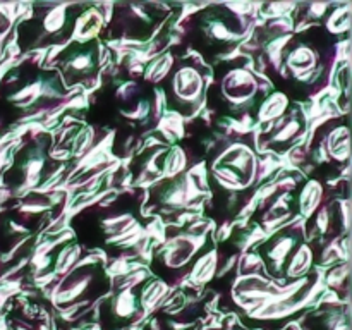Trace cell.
<instances>
[{"label":"cell","instance_id":"2e32d148","mask_svg":"<svg viewBox=\"0 0 352 330\" xmlns=\"http://www.w3.org/2000/svg\"><path fill=\"white\" fill-rule=\"evenodd\" d=\"M138 306L140 305H138L136 296L133 294L131 287L122 289L112 301L113 315L122 320H131L134 315H138Z\"/></svg>","mask_w":352,"mask_h":330},{"label":"cell","instance_id":"3957f363","mask_svg":"<svg viewBox=\"0 0 352 330\" xmlns=\"http://www.w3.org/2000/svg\"><path fill=\"white\" fill-rule=\"evenodd\" d=\"M213 93L227 112H244L256 100L258 79L250 69L230 67L213 85ZM212 96V98H215Z\"/></svg>","mask_w":352,"mask_h":330},{"label":"cell","instance_id":"4fadbf2b","mask_svg":"<svg viewBox=\"0 0 352 330\" xmlns=\"http://www.w3.org/2000/svg\"><path fill=\"white\" fill-rule=\"evenodd\" d=\"M330 157H333L339 162H346L349 158V127L337 126L327 136V141L323 143Z\"/></svg>","mask_w":352,"mask_h":330},{"label":"cell","instance_id":"30bf717a","mask_svg":"<svg viewBox=\"0 0 352 330\" xmlns=\"http://www.w3.org/2000/svg\"><path fill=\"white\" fill-rule=\"evenodd\" d=\"M285 64L298 76H306L309 72H315L320 64L318 50L313 45L306 43L305 40L294 41L292 48L285 55Z\"/></svg>","mask_w":352,"mask_h":330},{"label":"cell","instance_id":"cb8c5ba5","mask_svg":"<svg viewBox=\"0 0 352 330\" xmlns=\"http://www.w3.org/2000/svg\"><path fill=\"white\" fill-rule=\"evenodd\" d=\"M0 263H2V261H0Z\"/></svg>","mask_w":352,"mask_h":330},{"label":"cell","instance_id":"ffe728a7","mask_svg":"<svg viewBox=\"0 0 352 330\" xmlns=\"http://www.w3.org/2000/svg\"><path fill=\"white\" fill-rule=\"evenodd\" d=\"M217 267V258L215 253H208L205 256H201L198 260V263L195 265V270H192V277L199 282H205L212 277L213 270Z\"/></svg>","mask_w":352,"mask_h":330},{"label":"cell","instance_id":"ac0fdd59","mask_svg":"<svg viewBox=\"0 0 352 330\" xmlns=\"http://www.w3.org/2000/svg\"><path fill=\"white\" fill-rule=\"evenodd\" d=\"M172 64H174V58L170 54H164L162 57H158L153 64L150 65V69L146 71L144 78L150 82H158L165 78V76L170 72Z\"/></svg>","mask_w":352,"mask_h":330},{"label":"cell","instance_id":"6da1fadb","mask_svg":"<svg viewBox=\"0 0 352 330\" xmlns=\"http://www.w3.org/2000/svg\"><path fill=\"white\" fill-rule=\"evenodd\" d=\"M196 33L205 50H230L244 36V23L226 7H212L199 14Z\"/></svg>","mask_w":352,"mask_h":330},{"label":"cell","instance_id":"5b68a950","mask_svg":"<svg viewBox=\"0 0 352 330\" xmlns=\"http://www.w3.org/2000/svg\"><path fill=\"white\" fill-rule=\"evenodd\" d=\"M256 167L254 151L246 144L234 143L213 162V175L227 189H241L253 182Z\"/></svg>","mask_w":352,"mask_h":330},{"label":"cell","instance_id":"9c48e42d","mask_svg":"<svg viewBox=\"0 0 352 330\" xmlns=\"http://www.w3.org/2000/svg\"><path fill=\"white\" fill-rule=\"evenodd\" d=\"M45 164H47V157L43 155L41 144H30L26 150H21L16 155L14 160L12 170L17 175V188H30L41 179L45 170Z\"/></svg>","mask_w":352,"mask_h":330},{"label":"cell","instance_id":"9a60e30c","mask_svg":"<svg viewBox=\"0 0 352 330\" xmlns=\"http://www.w3.org/2000/svg\"><path fill=\"white\" fill-rule=\"evenodd\" d=\"M309 265H311V251H309V248L306 246V244H301V246L294 251L291 260L287 261V265H285L282 274H284L285 277H291V278L301 277L302 274L308 272Z\"/></svg>","mask_w":352,"mask_h":330},{"label":"cell","instance_id":"7402d4cb","mask_svg":"<svg viewBox=\"0 0 352 330\" xmlns=\"http://www.w3.org/2000/svg\"><path fill=\"white\" fill-rule=\"evenodd\" d=\"M349 24H351V14L349 9H344V10H337L330 16L329 19V30L333 31V33H342V31L349 30Z\"/></svg>","mask_w":352,"mask_h":330},{"label":"cell","instance_id":"ba28073f","mask_svg":"<svg viewBox=\"0 0 352 330\" xmlns=\"http://www.w3.org/2000/svg\"><path fill=\"white\" fill-rule=\"evenodd\" d=\"M299 246H301V236L298 229H285L277 236L270 237L261 250V256L267 263L268 272L272 275H282L285 265Z\"/></svg>","mask_w":352,"mask_h":330},{"label":"cell","instance_id":"5bb4252c","mask_svg":"<svg viewBox=\"0 0 352 330\" xmlns=\"http://www.w3.org/2000/svg\"><path fill=\"white\" fill-rule=\"evenodd\" d=\"M289 109V100L287 96L282 93H274L268 96L258 109V120L260 122H275L280 119L284 113H287Z\"/></svg>","mask_w":352,"mask_h":330},{"label":"cell","instance_id":"52a82bcc","mask_svg":"<svg viewBox=\"0 0 352 330\" xmlns=\"http://www.w3.org/2000/svg\"><path fill=\"white\" fill-rule=\"evenodd\" d=\"M205 95V76L196 65L182 64L172 71L168 82V100L175 112L192 116L201 107Z\"/></svg>","mask_w":352,"mask_h":330},{"label":"cell","instance_id":"8fae6325","mask_svg":"<svg viewBox=\"0 0 352 330\" xmlns=\"http://www.w3.org/2000/svg\"><path fill=\"white\" fill-rule=\"evenodd\" d=\"M305 131V119L299 116L298 112L294 113H284L280 119L275 120L274 129H272L270 144H291L292 141L298 140Z\"/></svg>","mask_w":352,"mask_h":330},{"label":"cell","instance_id":"7a4b0ae2","mask_svg":"<svg viewBox=\"0 0 352 330\" xmlns=\"http://www.w3.org/2000/svg\"><path fill=\"white\" fill-rule=\"evenodd\" d=\"M79 14L67 6H54L47 12L34 14L21 24V34H30L31 47L45 43H60L67 40L76 28Z\"/></svg>","mask_w":352,"mask_h":330},{"label":"cell","instance_id":"7c38bea8","mask_svg":"<svg viewBox=\"0 0 352 330\" xmlns=\"http://www.w3.org/2000/svg\"><path fill=\"white\" fill-rule=\"evenodd\" d=\"M196 251L195 241L189 236H175L174 239L165 244L162 253V260L168 268H181L182 265L189 263Z\"/></svg>","mask_w":352,"mask_h":330},{"label":"cell","instance_id":"603a6c76","mask_svg":"<svg viewBox=\"0 0 352 330\" xmlns=\"http://www.w3.org/2000/svg\"><path fill=\"white\" fill-rule=\"evenodd\" d=\"M10 26H12V17L9 16V12L0 9V43H2V41L6 40L7 34H9Z\"/></svg>","mask_w":352,"mask_h":330},{"label":"cell","instance_id":"8992f818","mask_svg":"<svg viewBox=\"0 0 352 330\" xmlns=\"http://www.w3.org/2000/svg\"><path fill=\"white\" fill-rule=\"evenodd\" d=\"M105 272L102 263H85L71 272L62 280L54 294V301L60 306L79 305L89 298H96L105 287Z\"/></svg>","mask_w":352,"mask_h":330},{"label":"cell","instance_id":"e0dca14e","mask_svg":"<svg viewBox=\"0 0 352 330\" xmlns=\"http://www.w3.org/2000/svg\"><path fill=\"white\" fill-rule=\"evenodd\" d=\"M320 199H322V186L318 182H308L306 188L299 192L298 206L301 208L302 213L309 215L311 212H315Z\"/></svg>","mask_w":352,"mask_h":330},{"label":"cell","instance_id":"277c9868","mask_svg":"<svg viewBox=\"0 0 352 330\" xmlns=\"http://www.w3.org/2000/svg\"><path fill=\"white\" fill-rule=\"evenodd\" d=\"M58 69L67 85H89L100 71V47L95 40L72 41L58 57Z\"/></svg>","mask_w":352,"mask_h":330},{"label":"cell","instance_id":"d6986e66","mask_svg":"<svg viewBox=\"0 0 352 330\" xmlns=\"http://www.w3.org/2000/svg\"><path fill=\"white\" fill-rule=\"evenodd\" d=\"M165 294V284L160 280H151L148 284H144L143 291H141V305L144 308H150L153 306L162 296Z\"/></svg>","mask_w":352,"mask_h":330},{"label":"cell","instance_id":"44dd1931","mask_svg":"<svg viewBox=\"0 0 352 330\" xmlns=\"http://www.w3.org/2000/svg\"><path fill=\"white\" fill-rule=\"evenodd\" d=\"M79 258V246L76 244H69V246L64 248L60 254H58L57 261H55V270L58 274H65L71 267H74L76 261Z\"/></svg>","mask_w":352,"mask_h":330}]
</instances>
